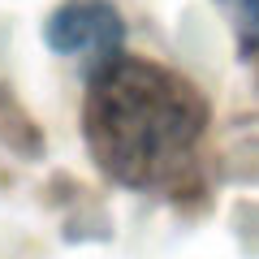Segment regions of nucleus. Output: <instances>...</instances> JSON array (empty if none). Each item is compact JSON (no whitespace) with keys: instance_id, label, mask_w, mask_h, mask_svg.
Instances as JSON below:
<instances>
[{"instance_id":"obj_1","label":"nucleus","mask_w":259,"mask_h":259,"mask_svg":"<svg viewBox=\"0 0 259 259\" xmlns=\"http://www.w3.org/2000/svg\"><path fill=\"white\" fill-rule=\"evenodd\" d=\"M207 104L186 78L147 61L112 56L87 95V143L100 168L121 186H164L190 160Z\"/></svg>"},{"instance_id":"obj_2","label":"nucleus","mask_w":259,"mask_h":259,"mask_svg":"<svg viewBox=\"0 0 259 259\" xmlns=\"http://www.w3.org/2000/svg\"><path fill=\"white\" fill-rule=\"evenodd\" d=\"M44 39L52 52L61 56H78L91 65H108L112 56H121L125 44V26L121 13L112 9L108 0H69L48 18Z\"/></svg>"},{"instance_id":"obj_3","label":"nucleus","mask_w":259,"mask_h":259,"mask_svg":"<svg viewBox=\"0 0 259 259\" xmlns=\"http://www.w3.org/2000/svg\"><path fill=\"white\" fill-rule=\"evenodd\" d=\"M238 35L242 52H259V0H216Z\"/></svg>"}]
</instances>
